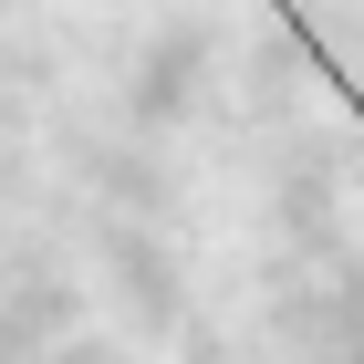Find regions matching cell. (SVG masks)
I'll use <instances>...</instances> for the list:
<instances>
[{
	"label": "cell",
	"instance_id": "cell-1",
	"mask_svg": "<svg viewBox=\"0 0 364 364\" xmlns=\"http://www.w3.org/2000/svg\"><path fill=\"white\" fill-rule=\"evenodd\" d=\"M271 11H281V31H291V42H302V53H312V73L333 84V105H343V125H354V146H364V84H354V73H343V63H333V42H323V31L302 21V0H271Z\"/></svg>",
	"mask_w": 364,
	"mask_h": 364
}]
</instances>
